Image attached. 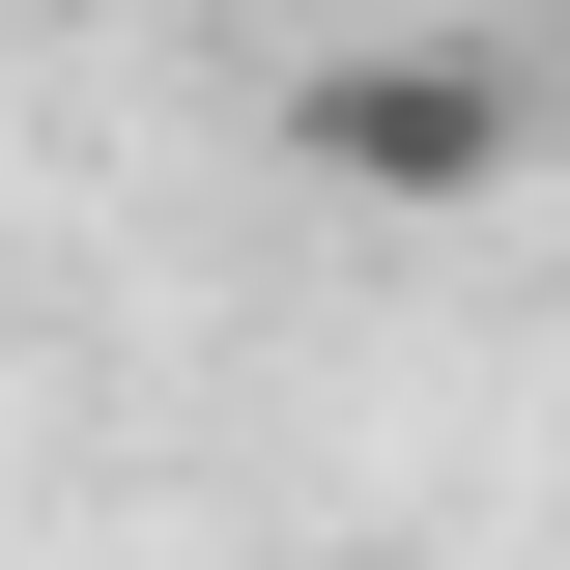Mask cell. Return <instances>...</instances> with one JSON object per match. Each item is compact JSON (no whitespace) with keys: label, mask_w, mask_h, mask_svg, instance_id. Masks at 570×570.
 I'll list each match as a JSON object with an SVG mask.
<instances>
[{"label":"cell","mask_w":570,"mask_h":570,"mask_svg":"<svg viewBox=\"0 0 570 570\" xmlns=\"http://www.w3.org/2000/svg\"><path fill=\"white\" fill-rule=\"evenodd\" d=\"M285 142H314V200L456 228V200H513V142H542V58H485V29H400V58H314V86H285Z\"/></svg>","instance_id":"6da1fadb"},{"label":"cell","mask_w":570,"mask_h":570,"mask_svg":"<svg viewBox=\"0 0 570 570\" xmlns=\"http://www.w3.org/2000/svg\"><path fill=\"white\" fill-rule=\"evenodd\" d=\"M542 86H570V0H542Z\"/></svg>","instance_id":"7a4b0ae2"}]
</instances>
